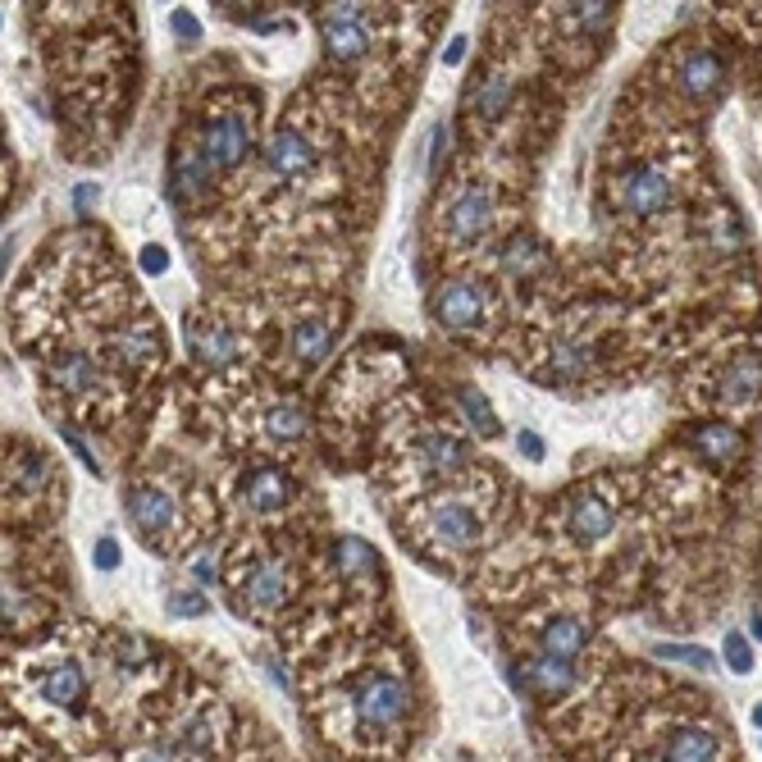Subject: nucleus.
Segmentation results:
<instances>
[{
	"label": "nucleus",
	"instance_id": "nucleus-1",
	"mask_svg": "<svg viewBox=\"0 0 762 762\" xmlns=\"http://www.w3.org/2000/svg\"><path fill=\"white\" fill-rule=\"evenodd\" d=\"M420 535L434 553H470L485 539V516L461 494H439L420 511Z\"/></svg>",
	"mask_w": 762,
	"mask_h": 762
},
{
	"label": "nucleus",
	"instance_id": "nucleus-2",
	"mask_svg": "<svg viewBox=\"0 0 762 762\" xmlns=\"http://www.w3.org/2000/svg\"><path fill=\"white\" fill-rule=\"evenodd\" d=\"M352 712H356V722L365 731H393V726L407 722V712H411V690L393 672H365L352 685Z\"/></svg>",
	"mask_w": 762,
	"mask_h": 762
},
{
	"label": "nucleus",
	"instance_id": "nucleus-3",
	"mask_svg": "<svg viewBox=\"0 0 762 762\" xmlns=\"http://www.w3.org/2000/svg\"><path fill=\"white\" fill-rule=\"evenodd\" d=\"M489 228H494V193H489V187H461V193L439 215V233H443V243H452V247L485 243Z\"/></svg>",
	"mask_w": 762,
	"mask_h": 762
},
{
	"label": "nucleus",
	"instance_id": "nucleus-4",
	"mask_svg": "<svg viewBox=\"0 0 762 762\" xmlns=\"http://www.w3.org/2000/svg\"><path fill=\"white\" fill-rule=\"evenodd\" d=\"M124 511H128V520L137 526V535L147 539L152 548L169 544V535L178 530V502H174V494L165 485H152V480L133 485L128 498H124Z\"/></svg>",
	"mask_w": 762,
	"mask_h": 762
},
{
	"label": "nucleus",
	"instance_id": "nucleus-5",
	"mask_svg": "<svg viewBox=\"0 0 762 762\" xmlns=\"http://www.w3.org/2000/svg\"><path fill=\"white\" fill-rule=\"evenodd\" d=\"M676 183L662 165H635L616 178V206H622L631 219H653L672 206Z\"/></svg>",
	"mask_w": 762,
	"mask_h": 762
},
{
	"label": "nucleus",
	"instance_id": "nucleus-6",
	"mask_svg": "<svg viewBox=\"0 0 762 762\" xmlns=\"http://www.w3.org/2000/svg\"><path fill=\"white\" fill-rule=\"evenodd\" d=\"M202 156L211 160L215 174H233L252 152V124L243 115H211L202 124Z\"/></svg>",
	"mask_w": 762,
	"mask_h": 762
},
{
	"label": "nucleus",
	"instance_id": "nucleus-7",
	"mask_svg": "<svg viewBox=\"0 0 762 762\" xmlns=\"http://www.w3.org/2000/svg\"><path fill=\"white\" fill-rule=\"evenodd\" d=\"M320 41L329 60L339 65H356L370 56V28H365V10L361 6H333L320 14Z\"/></svg>",
	"mask_w": 762,
	"mask_h": 762
},
{
	"label": "nucleus",
	"instance_id": "nucleus-8",
	"mask_svg": "<svg viewBox=\"0 0 762 762\" xmlns=\"http://www.w3.org/2000/svg\"><path fill=\"white\" fill-rule=\"evenodd\" d=\"M434 315L452 333L480 329L485 315H489V289H485L480 279H448L443 289L434 293Z\"/></svg>",
	"mask_w": 762,
	"mask_h": 762
},
{
	"label": "nucleus",
	"instance_id": "nucleus-9",
	"mask_svg": "<svg viewBox=\"0 0 762 762\" xmlns=\"http://www.w3.org/2000/svg\"><path fill=\"white\" fill-rule=\"evenodd\" d=\"M315 165H320V152L311 133H302L297 124H279L265 147V169L283 183H302L306 174H315Z\"/></svg>",
	"mask_w": 762,
	"mask_h": 762
},
{
	"label": "nucleus",
	"instance_id": "nucleus-10",
	"mask_svg": "<svg viewBox=\"0 0 762 762\" xmlns=\"http://www.w3.org/2000/svg\"><path fill=\"white\" fill-rule=\"evenodd\" d=\"M289 585H293L289 566H283L279 557H256L243 570V580H237V594H243L247 612H274V607L289 603Z\"/></svg>",
	"mask_w": 762,
	"mask_h": 762
},
{
	"label": "nucleus",
	"instance_id": "nucleus-11",
	"mask_svg": "<svg viewBox=\"0 0 762 762\" xmlns=\"http://www.w3.org/2000/svg\"><path fill=\"white\" fill-rule=\"evenodd\" d=\"M183 333H187V352H193L206 370H228L233 365L237 339H233V329L224 320H211V315H197L193 320V315H187Z\"/></svg>",
	"mask_w": 762,
	"mask_h": 762
},
{
	"label": "nucleus",
	"instance_id": "nucleus-12",
	"mask_svg": "<svg viewBox=\"0 0 762 762\" xmlns=\"http://www.w3.org/2000/svg\"><path fill=\"white\" fill-rule=\"evenodd\" d=\"M237 494L247 498V507L256 516H274V511H283L297 498V485L274 466H256V470H247L243 480H237Z\"/></svg>",
	"mask_w": 762,
	"mask_h": 762
},
{
	"label": "nucleus",
	"instance_id": "nucleus-13",
	"mask_svg": "<svg viewBox=\"0 0 762 762\" xmlns=\"http://www.w3.org/2000/svg\"><path fill=\"white\" fill-rule=\"evenodd\" d=\"M762 398V361L753 352H740L722 365L717 374V402L731 407V411H744Z\"/></svg>",
	"mask_w": 762,
	"mask_h": 762
},
{
	"label": "nucleus",
	"instance_id": "nucleus-14",
	"mask_svg": "<svg viewBox=\"0 0 762 762\" xmlns=\"http://www.w3.org/2000/svg\"><path fill=\"white\" fill-rule=\"evenodd\" d=\"M411 461H416L420 470H430V475H457V470L470 461V448H466L457 434L434 430V434H420V439L411 443Z\"/></svg>",
	"mask_w": 762,
	"mask_h": 762
},
{
	"label": "nucleus",
	"instance_id": "nucleus-15",
	"mask_svg": "<svg viewBox=\"0 0 762 762\" xmlns=\"http://www.w3.org/2000/svg\"><path fill=\"white\" fill-rule=\"evenodd\" d=\"M676 82H681L685 97H712V91L726 82V65H722L717 51H703V46H694V51H685L681 65H676Z\"/></svg>",
	"mask_w": 762,
	"mask_h": 762
},
{
	"label": "nucleus",
	"instance_id": "nucleus-16",
	"mask_svg": "<svg viewBox=\"0 0 762 762\" xmlns=\"http://www.w3.org/2000/svg\"><path fill=\"white\" fill-rule=\"evenodd\" d=\"M156 356H160V333H156L152 324H128V329L115 333V343H110V361H115L124 374L147 370Z\"/></svg>",
	"mask_w": 762,
	"mask_h": 762
},
{
	"label": "nucleus",
	"instance_id": "nucleus-17",
	"mask_svg": "<svg viewBox=\"0 0 762 762\" xmlns=\"http://www.w3.org/2000/svg\"><path fill=\"white\" fill-rule=\"evenodd\" d=\"M566 526H570V535H580L589 544L603 539L612 530V507H607V498L594 494V489L570 494V502H566Z\"/></svg>",
	"mask_w": 762,
	"mask_h": 762
},
{
	"label": "nucleus",
	"instance_id": "nucleus-18",
	"mask_svg": "<svg viewBox=\"0 0 762 762\" xmlns=\"http://www.w3.org/2000/svg\"><path fill=\"white\" fill-rule=\"evenodd\" d=\"M51 379L65 389V393H78V398H87V393H97L101 389V365L91 361L87 352H78V348H69V352H56L51 356Z\"/></svg>",
	"mask_w": 762,
	"mask_h": 762
},
{
	"label": "nucleus",
	"instance_id": "nucleus-19",
	"mask_svg": "<svg viewBox=\"0 0 762 762\" xmlns=\"http://www.w3.org/2000/svg\"><path fill=\"white\" fill-rule=\"evenodd\" d=\"M215 169H211V160L202 156V147L193 152V156H178L174 160V169H169V197L174 202H197V197H206L211 187H215Z\"/></svg>",
	"mask_w": 762,
	"mask_h": 762
},
{
	"label": "nucleus",
	"instance_id": "nucleus-20",
	"mask_svg": "<svg viewBox=\"0 0 762 762\" xmlns=\"http://www.w3.org/2000/svg\"><path fill=\"white\" fill-rule=\"evenodd\" d=\"M333 570H339L348 585H370L379 576V553L365 539L343 535L339 544H333Z\"/></svg>",
	"mask_w": 762,
	"mask_h": 762
},
{
	"label": "nucleus",
	"instance_id": "nucleus-21",
	"mask_svg": "<svg viewBox=\"0 0 762 762\" xmlns=\"http://www.w3.org/2000/svg\"><path fill=\"white\" fill-rule=\"evenodd\" d=\"M289 348H293V361H297L302 370L320 365V361L333 352V320L315 315V320H302V324H293V333H289Z\"/></svg>",
	"mask_w": 762,
	"mask_h": 762
},
{
	"label": "nucleus",
	"instance_id": "nucleus-22",
	"mask_svg": "<svg viewBox=\"0 0 762 762\" xmlns=\"http://www.w3.org/2000/svg\"><path fill=\"white\" fill-rule=\"evenodd\" d=\"M41 698L51 707L74 712L87 698V672H82V666H74V662H56L51 672L41 676Z\"/></svg>",
	"mask_w": 762,
	"mask_h": 762
},
{
	"label": "nucleus",
	"instance_id": "nucleus-23",
	"mask_svg": "<svg viewBox=\"0 0 762 762\" xmlns=\"http://www.w3.org/2000/svg\"><path fill=\"white\" fill-rule=\"evenodd\" d=\"M589 644V626L580 622V616H553V622L544 626V639H539V653L548 657H561V662H576Z\"/></svg>",
	"mask_w": 762,
	"mask_h": 762
},
{
	"label": "nucleus",
	"instance_id": "nucleus-24",
	"mask_svg": "<svg viewBox=\"0 0 762 762\" xmlns=\"http://www.w3.org/2000/svg\"><path fill=\"white\" fill-rule=\"evenodd\" d=\"M722 758V740L707 726H681L666 740V758L662 762H717Z\"/></svg>",
	"mask_w": 762,
	"mask_h": 762
},
{
	"label": "nucleus",
	"instance_id": "nucleus-25",
	"mask_svg": "<svg viewBox=\"0 0 762 762\" xmlns=\"http://www.w3.org/2000/svg\"><path fill=\"white\" fill-rule=\"evenodd\" d=\"M526 685L535 694H544V698H557V694H566L570 685H576V662H561V657L539 653V657L526 662Z\"/></svg>",
	"mask_w": 762,
	"mask_h": 762
},
{
	"label": "nucleus",
	"instance_id": "nucleus-26",
	"mask_svg": "<svg viewBox=\"0 0 762 762\" xmlns=\"http://www.w3.org/2000/svg\"><path fill=\"white\" fill-rule=\"evenodd\" d=\"M498 265H502L511 279H530V274H539V270L548 265V247L539 243L535 233H511L507 247H502V256H498Z\"/></svg>",
	"mask_w": 762,
	"mask_h": 762
},
{
	"label": "nucleus",
	"instance_id": "nucleus-27",
	"mask_svg": "<svg viewBox=\"0 0 762 762\" xmlns=\"http://www.w3.org/2000/svg\"><path fill=\"white\" fill-rule=\"evenodd\" d=\"M690 439H694V448H698L707 461H717V466L735 461V457H740V448H744L740 430H735V424H726V420H707V424H698V430H694Z\"/></svg>",
	"mask_w": 762,
	"mask_h": 762
},
{
	"label": "nucleus",
	"instance_id": "nucleus-28",
	"mask_svg": "<svg viewBox=\"0 0 762 762\" xmlns=\"http://www.w3.org/2000/svg\"><path fill=\"white\" fill-rule=\"evenodd\" d=\"M306 430H311V420H306V411L293 407V402H274V407L265 411V434H270L274 443H302Z\"/></svg>",
	"mask_w": 762,
	"mask_h": 762
},
{
	"label": "nucleus",
	"instance_id": "nucleus-29",
	"mask_svg": "<svg viewBox=\"0 0 762 762\" xmlns=\"http://www.w3.org/2000/svg\"><path fill=\"white\" fill-rule=\"evenodd\" d=\"M507 106H511V82L502 74H494V78H485L480 87H475V115H480L485 124H494Z\"/></svg>",
	"mask_w": 762,
	"mask_h": 762
},
{
	"label": "nucleus",
	"instance_id": "nucleus-30",
	"mask_svg": "<svg viewBox=\"0 0 762 762\" xmlns=\"http://www.w3.org/2000/svg\"><path fill=\"white\" fill-rule=\"evenodd\" d=\"M457 402H461V411H466V420L475 424V430H480L485 439H494L498 434V416H494V407H489V398L475 389V384H461L457 389Z\"/></svg>",
	"mask_w": 762,
	"mask_h": 762
},
{
	"label": "nucleus",
	"instance_id": "nucleus-31",
	"mask_svg": "<svg viewBox=\"0 0 762 762\" xmlns=\"http://www.w3.org/2000/svg\"><path fill=\"white\" fill-rule=\"evenodd\" d=\"M653 657L657 662H676V666H694V672H707L712 666V653L698 648V644H653Z\"/></svg>",
	"mask_w": 762,
	"mask_h": 762
},
{
	"label": "nucleus",
	"instance_id": "nucleus-32",
	"mask_svg": "<svg viewBox=\"0 0 762 762\" xmlns=\"http://www.w3.org/2000/svg\"><path fill=\"white\" fill-rule=\"evenodd\" d=\"M722 653H726V666H731L735 676H749V672H753V644H749L740 631L726 635V648H722Z\"/></svg>",
	"mask_w": 762,
	"mask_h": 762
},
{
	"label": "nucleus",
	"instance_id": "nucleus-33",
	"mask_svg": "<svg viewBox=\"0 0 762 762\" xmlns=\"http://www.w3.org/2000/svg\"><path fill=\"white\" fill-rule=\"evenodd\" d=\"M169 612H174V616H187V612L202 616V612H206V598H202L197 589H193V594L178 589V594H169Z\"/></svg>",
	"mask_w": 762,
	"mask_h": 762
},
{
	"label": "nucleus",
	"instance_id": "nucleus-34",
	"mask_svg": "<svg viewBox=\"0 0 762 762\" xmlns=\"http://www.w3.org/2000/svg\"><path fill=\"white\" fill-rule=\"evenodd\" d=\"M91 557H97L101 570H115V566H119V544L106 535V539H97V553H91Z\"/></svg>",
	"mask_w": 762,
	"mask_h": 762
},
{
	"label": "nucleus",
	"instance_id": "nucleus-35",
	"mask_svg": "<svg viewBox=\"0 0 762 762\" xmlns=\"http://www.w3.org/2000/svg\"><path fill=\"white\" fill-rule=\"evenodd\" d=\"M174 32H178L183 41H197V37H202V23L187 14V10H174Z\"/></svg>",
	"mask_w": 762,
	"mask_h": 762
},
{
	"label": "nucleus",
	"instance_id": "nucleus-36",
	"mask_svg": "<svg viewBox=\"0 0 762 762\" xmlns=\"http://www.w3.org/2000/svg\"><path fill=\"white\" fill-rule=\"evenodd\" d=\"M137 762H183V749L178 744H152Z\"/></svg>",
	"mask_w": 762,
	"mask_h": 762
},
{
	"label": "nucleus",
	"instance_id": "nucleus-37",
	"mask_svg": "<svg viewBox=\"0 0 762 762\" xmlns=\"http://www.w3.org/2000/svg\"><path fill=\"white\" fill-rule=\"evenodd\" d=\"M516 443H520V452H526L530 461H539V457H544V439H539L535 430H520V439H516Z\"/></svg>",
	"mask_w": 762,
	"mask_h": 762
},
{
	"label": "nucleus",
	"instance_id": "nucleus-38",
	"mask_svg": "<svg viewBox=\"0 0 762 762\" xmlns=\"http://www.w3.org/2000/svg\"><path fill=\"white\" fill-rule=\"evenodd\" d=\"M141 265H147L152 274H160V270L169 265V252H165V247H141Z\"/></svg>",
	"mask_w": 762,
	"mask_h": 762
},
{
	"label": "nucleus",
	"instance_id": "nucleus-39",
	"mask_svg": "<svg viewBox=\"0 0 762 762\" xmlns=\"http://www.w3.org/2000/svg\"><path fill=\"white\" fill-rule=\"evenodd\" d=\"M74 197H78V202H74L78 211H91V206H97V183H87V187H78V193H74Z\"/></svg>",
	"mask_w": 762,
	"mask_h": 762
},
{
	"label": "nucleus",
	"instance_id": "nucleus-40",
	"mask_svg": "<svg viewBox=\"0 0 762 762\" xmlns=\"http://www.w3.org/2000/svg\"><path fill=\"white\" fill-rule=\"evenodd\" d=\"M461 51H466V37H452V46L443 51V65H457V60H461Z\"/></svg>",
	"mask_w": 762,
	"mask_h": 762
},
{
	"label": "nucleus",
	"instance_id": "nucleus-41",
	"mask_svg": "<svg viewBox=\"0 0 762 762\" xmlns=\"http://www.w3.org/2000/svg\"><path fill=\"white\" fill-rule=\"evenodd\" d=\"M753 635L762 639V612H753Z\"/></svg>",
	"mask_w": 762,
	"mask_h": 762
},
{
	"label": "nucleus",
	"instance_id": "nucleus-42",
	"mask_svg": "<svg viewBox=\"0 0 762 762\" xmlns=\"http://www.w3.org/2000/svg\"><path fill=\"white\" fill-rule=\"evenodd\" d=\"M753 722H758V726H762V703H758V707H753Z\"/></svg>",
	"mask_w": 762,
	"mask_h": 762
},
{
	"label": "nucleus",
	"instance_id": "nucleus-43",
	"mask_svg": "<svg viewBox=\"0 0 762 762\" xmlns=\"http://www.w3.org/2000/svg\"><path fill=\"white\" fill-rule=\"evenodd\" d=\"M461 762H466V758H461Z\"/></svg>",
	"mask_w": 762,
	"mask_h": 762
}]
</instances>
